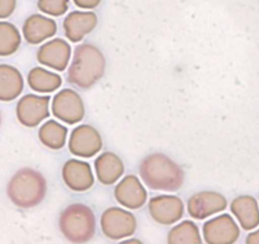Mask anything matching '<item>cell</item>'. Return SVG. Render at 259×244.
I'll list each match as a JSON object with an SVG mask.
<instances>
[{"label": "cell", "instance_id": "cell-14", "mask_svg": "<svg viewBox=\"0 0 259 244\" xmlns=\"http://www.w3.org/2000/svg\"><path fill=\"white\" fill-rule=\"evenodd\" d=\"M226 198L221 193L205 191L194 193L188 200L187 210L193 219L203 220L211 215L221 213L226 209Z\"/></svg>", "mask_w": 259, "mask_h": 244}, {"label": "cell", "instance_id": "cell-12", "mask_svg": "<svg viewBox=\"0 0 259 244\" xmlns=\"http://www.w3.org/2000/svg\"><path fill=\"white\" fill-rule=\"evenodd\" d=\"M203 240L207 244L233 243L238 239L239 230L231 216L223 214L206 221L202 226Z\"/></svg>", "mask_w": 259, "mask_h": 244}, {"label": "cell", "instance_id": "cell-21", "mask_svg": "<svg viewBox=\"0 0 259 244\" xmlns=\"http://www.w3.org/2000/svg\"><path fill=\"white\" fill-rule=\"evenodd\" d=\"M202 240L200 228L191 220L177 224L168 233L169 244H201Z\"/></svg>", "mask_w": 259, "mask_h": 244}, {"label": "cell", "instance_id": "cell-15", "mask_svg": "<svg viewBox=\"0 0 259 244\" xmlns=\"http://www.w3.org/2000/svg\"><path fill=\"white\" fill-rule=\"evenodd\" d=\"M97 22V16L92 12H73L62 23L65 36L71 42L83 41L84 37L96 28Z\"/></svg>", "mask_w": 259, "mask_h": 244}, {"label": "cell", "instance_id": "cell-2", "mask_svg": "<svg viewBox=\"0 0 259 244\" xmlns=\"http://www.w3.org/2000/svg\"><path fill=\"white\" fill-rule=\"evenodd\" d=\"M106 70V59L97 46L81 44L75 49L69 66V83L81 89H89L98 83Z\"/></svg>", "mask_w": 259, "mask_h": 244}, {"label": "cell", "instance_id": "cell-4", "mask_svg": "<svg viewBox=\"0 0 259 244\" xmlns=\"http://www.w3.org/2000/svg\"><path fill=\"white\" fill-rule=\"evenodd\" d=\"M60 230L73 243H87L96 234V216L84 204H71L60 215Z\"/></svg>", "mask_w": 259, "mask_h": 244}, {"label": "cell", "instance_id": "cell-5", "mask_svg": "<svg viewBox=\"0 0 259 244\" xmlns=\"http://www.w3.org/2000/svg\"><path fill=\"white\" fill-rule=\"evenodd\" d=\"M136 226L138 223L135 215L124 209L109 208L101 216L102 231L112 240H122L134 235Z\"/></svg>", "mask_w": 259, "mask_h": 244}, {"label": "cell", "instance_id": "cell-18", "mask_svg": "<svg viewBox=\"0 0 259 244\" xmlns=\"http://www.w3.org/2000/svg\"><path fill=\"white\" fill-rule=\"evenodd\" d=\"M24 88L21 71L8 64H0V102H12L18 98Z\"/></svg>", "mask_w": 259, "mask_h": 244}, {"label": "cell", "instance_id": "cell-26", "mask_svg": "<svg viewBox=\"0 0 259 244\" xmlns=\"http://www.w3.org/2000/svg\"><path fill=\"white\" fill-rule=\"evenodd\" d=\"M74 2H75L76 6L80 7V8L92 9V8H96L101 0H74Z\"/></svg>", "mask_w": 259, "mask_h": 244}, {"label": "cell", "instance_id": "cell-1", "mask_svg": "<svg viewBox=\"0 0 259 244\" xmlns=\"http://www.w3.org/2000/svg\"><path fill=\"white\" fill-rule=\"evenodd\" d=\"M140 177L150 190L165 192L178 191L184 182L183 169L161 153L150 154L141 161Z\"/></svg>", "mask_w": 259, "mask_h": 244}, {"label": "cell", "instance_id": "cell-9", "mask_svg": "<svg viewBox=\"0 0 259 244\" xmlns=\"http://www.w3.org/2000/svg\"><path fill=\"white\" fill-rule=\"evenodd\" d=\"M149 213L153 220L158 224L171 225L183 218L184 204L178 196H155L149 201Z\"/></svg>", "mask_w": 259, "mask_h": 244}, {"label": "cell", "instance_id": "cell-7", "mask_svg": "<svg viewBox=\"0 0 259 244\" xmlns=\"http://www.w3.org/2000/svg\"><path fill=\"white\" fill-rule=\"evenodd\" d=\"M50 96L26 94L17 103V118L26 128H36L50 116Z\"/></svg>", "mask_w": 259, "mask_h": 244}, {"label": "cell", "instance_id": "cell-24", "mask_svg": "<svg viewBox=\"0 0 259 244\" xmlns=\"http://www.w3.org/2000/svg\"><path fill=\"white\" fill-rule=\"evenodd\" d=\"M69 0H39L38 8L50 16H61L68 11Z\"/></svg>", "mask_w": 259, "mask_h": 244}, {"label": "cell", "instance_id": "cell-10", "mask_svg": "<svg viewBox=\"0 0 259 244\" xmlns=\"http://www.w3.org/2000/svg\"><path fill=\"white\" fill-rule=\"evenodd\" d=\"M71 57V46L62 38L45 42L37 51V60L44 66L55 71H65Z\"/></svg>", "mask_w": 259, "mask_h": 244}, {"label": "cell", "instance_id": "cell-11", "mask_svg": "<svg viewBox=\"0 0 259 244\" xmlns=\"http://www.w3.org/2000/svg\"><path fill=\"white\" fill-rule=\"evenodd\" d=\"M114 197L123 208L128 210H138L146 204L148 192L138 177L128 174L114 187Z\"/></svg>", "mask_w": 259, "mask_h": 244}, {"label": "cell", "instance_id": "cell-8", "mask_svg": "<svg viewBox=\"0 0 259 244\" xmlns=\"http://www.w3.org/2000/svg\"><path fill=\"white\" fill-rule=\"evenodd\" d=\"M103 148L101 134L91 125H79L69 138V151L75 156L91 158Z\"/></svg>", "mask_w": 259, "mask_h": 244}, {"label": "cell", "instance_id": "cell-23", "mask_svg": "<svg viewBox=\"0 0 259 244\" xmlns=\"http://www.w3.org/2000/svg\"><path fill=\"white\" fill-rule=\"evenodd\" d=\"M231 211L240 220L244 228H249L250 226V221H253V215H250V213H253V208L250 209V201H249V198L240 197L234 200L233 204H231Z\"/></svg>", "mask_w": 259, "mask_h": 244}, {"label": "cell", "instance_id": "cell-16", "mask_svg": "<svg viewBox=\"0 0 259 244\" xmlns=\"http://www.w3.org/2000/svg\"><path fill=\"white\" fill-rule=\"evenodd\" d=\"M57 32L56 22L51 18L33 14L26 19L22 28L24 39L31 45H38L46 39L51 38Z\"/></svg>", "mask_w": 259, "mask_h": 244}, {"label": "cell", "instance_id": "cell-27", "mask_svg": "<svg viewBox=\"0 0 259 244\" xmlns=\"http://www.w3.org/2000/svg\"><path fill=\"white\" fill-rule=\"evenodd\" d=\"M124 243H141L140 240H138V239H126V240H123Z\"/></svg>", "mask_w": 259, "mask_h": 244}, {"label": "cell", "instance_id": "cell-6", "mask_svg": "<svg viewBox=\"0 0 259 244\" xmlns=\"http://www.w3.org/2000/svg\"><path fill=\"white\" fill-rule=\"evenodd\" d=\"M51 112L61 122L74 125L83 119L85 114L83 99L73 89H62L51 101Z\"/></svg>", "mask_w": 259, "mask_h": 244}, {"label": "cell", "instance_id": "cell-25", "mask_svg": "<svg viewBox=\"0 0 259 244\" xmlns=\"http://www.w3.org/2000/svg\"><path fill=\"white\" fill-rule=\"evenodd\" d=\"M16 6V0H0V19L9 18L13 14Z\"/></svg>", "mask_w": 259, "mask_h": 244}, {"label": "cell", "instance_id": "cell-22", "mask_svg": "<svg viewBox=\"0 0 259 244\" xmlns=\"http://www.w3.org/2000/svg\"><path fill=\"white\" fill-rule=\"evenodd\" d=\"M22 36L16 26L11 22L0 21V56H11L18 51Z\"/></svg>", "mask_w": 259, "mask_h": 244}, {"label": "cell", "instance_id": "cell-3", "mask_svg": "<svg viewBox=\"0 0 259 244\" xmlns=\"http://www.w3.org/2000/svg\"><path fill=\"white\" fill-rule=\"evenodd\" d=\"M46 192V179L38 171L32 168L19 169L7 187L9 200L21 209H31L41 204Z\"/></svg>", "mask_w": 259, "mask_h": 244}, {"label": "cell", "instance_id": "cell-17", "mask_svg": "<svg viewBox=\"0 0 259 244\" xmlns=\"http://www.w3.org/2000/svg\"><path fill=\"white\" fill-rule=\"evenodd\" d=\"M97 178L103 185H113L123 176L124 166L117 154L106 151L102 153L94 161Z\"/></svg>", "mask_w": 259, "mask_h": 244}, {"label": "cell", "instance_id": "cell-13", "mask_svg": "<svg viewBox=\"0 0 259 244\" xmlns=\"http://www.w3.org/2000/svg\"><path fill=\"white\" fill-rule=\"evenodd\" d=\"M62 179L74 192H85L94 185L91 164L79 159H69L62 167Z\"/></svg>", "mask_w": 259, "mask_h": 244}, {"label": "cell", "instance_id": "cell-19", "mask_svg": "<svg viewBox=\"0 0 259 244\" xmlns=\"http://www.w3.org/2000/svg\"><path fill=\"white\" fill-rule=\"evenodd\" d=\"M28 87L33 92L50 94L61 87L62 79L55 71H50L44 68H33L27 76Z\"/></svg>", "mask_w": 259, "mask_h": 244}, {"label": "cell", "instance_id": "cell-20", "mask_svg": "<svg viewBox=\"0 0 259 244\" xmlns=\"http://www.w3.org/2000/svg\"><path fill=\"white\" fill-rule=\"evenodd\" d=\"M38 139L49 149L59 150L64 148L68 140V129L55 119H49L39 128Z\"/></svg>", "mask_w": 259, "mask_h": 244}]
</instances>
